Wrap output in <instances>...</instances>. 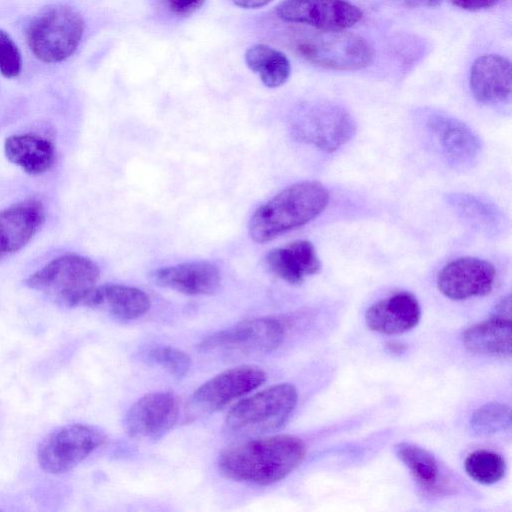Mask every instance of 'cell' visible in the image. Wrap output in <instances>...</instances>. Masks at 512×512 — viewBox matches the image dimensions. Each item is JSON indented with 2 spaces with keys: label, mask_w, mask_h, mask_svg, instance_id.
<instances>
[{
  "label": "cell",
  "mask_w": 512,
  "mask_h": 512,
  "mask_svg": "<svg viewBox=\"0 0 512 512\" xmlns=\"http://www.w3.org/2000/svg\"><path fill=\"white\" fill-rule=\"evenodd\" d=\"M389 346L391 351L401 352L404 349V346L402 347L399 343H391Z\"/></svg>",
  "instance_id": "obj_35"
},
{
  "label": "cell",
  "mask_w": 512,
  "mask_h": 512,
  "mask_svg": "<svg viewBox=\"0 0 512 512\" xmlns=\"http://www.w3.org/2000/svg\"><path fill=\"white\" fill-rule=\"evenodd\" d=\"M179 402L169 391L144 395L129 409L125 426L127 433L137 440H158L176 424Z\"/></svg>",
  "instance_id": "obj_12"
},
{
  "label": "cell",
  "mask_w": 512,
  "mask_h": 512,
  "mask_svg": "<svg viewBox=\"0 0 512 512\" xmlns=\"http://www.w3.org/2000/svg\"><path fill=\"white\" fill-rule=\"evenodd\" d=\"M151 277L156 285L186 295H210L220 286L218 268L204 260L161 267Z\"/></svg>",
  "instance_id": "obj_17"
},
{
  "label": "cell",
  "mask_w": 512,
  "mask_h": 512,
  "mask_svg": "<svg viewBox=\"0 0 512 512\" xmlns=\"http://www.w3.org/2000/svg\"><path fill=\"white\" fill-rule=\"evenodd\" d=\"M266 380V373L258 366L243 365L217 374L192 396L195 409L204 413L221 410L233 400L255 390Z\"/></svg>",
  "instance_id": "obj_11"
},
{
  "label": "cell",
  "mask_w": 512,
  "mask_h": 512,
  "mask_svg": "<svg viewBox=\"0 0 512 512\" xmlns=\"http://www.w3.org/2000/svg\"><path fill=\"white\" fill-rule=\"evenodd\" d=\"M494 316L511 319V299L510 295L504 297L495 307Z\"/></svg>",
  "instance_id": "obj_32"
},
{
  "label": "cell",
  "mask_w": 512,
  "mask_h": 512,
  "mask_svg": "<svg viewBox=\"0 0 512 512\" xmlns=\"http://www.w3.org/2000/svg\"><path fill=\"white\" fill-rule=\"evenodd\" d=\"M142 358L146 363L157 365L177 378L186 376L192 366V359L187 353L171 346L150 348L143 353Z\"/></svg>",
  "instance_id": "obj_28"
},
{
  "label": "cell",
  "mask_w": 512,
  "mask_h": 512,
  "mask_svg": "<svg viewBox=\"0 0 512 512\" xmlns=\"http://www.w3.org/2000/svg\"><path fill=\"white\" fill-rule=\"evenodd\" d=\"M409 7L431 8L438 6L442 0H397Z\"/></svg>",
  "instance_id": "obj_33"
},
{
  "label": "cell",
  "mask_w": 512,
  "mask_h": 512,
  "mask_svg": "<svg viewBox=\"0 0 512 512\" xmlns=\"http://www.w3.org/2000/svg\"><path fill=\"white\" fill-rule=\"evenodd\" d=\"M329 192L318 181L295 183L259 206L249 222V233L265 243L318 217L329 203Z\"/></svg>",
  "instance_id": "obj_2"
},
{
  "label": "cell",
  "mask_w": 512,
  "mask_h": 512,
  "mask_svg": "<svg viewBox=\"0 0 512 512\" xmlns=\"http://www.w3.org/2000/svg\"><path fill=\"white\" fill-rule=\"evenodd\" d=\"M104 442L105 435L94 426L65 425L49 433L40 442L38 463L47 473H64L80 464Z\"/></svg>",
  "instance_id": "obj_9"
},
{
  "label": "cell",
  "mask_w": 512,
  "mask_h": 512,
  "mask_svg": "<svg viewBox=\"0 0 512 512\" xmlns=\"http://www.w3.org/2000/svg\"><path fill=\"white\" fill-rule=\"evenodd\" d=\"M22 67L20 51L4 30L0 29V72L7 78L19 75Z\"/></svg>",
  "instance_id": "obj_29"
},
{
  "label": "cell",
  "mask_w": 512,
  "mask_h": 512,
  "mask_svg": "<svg viewBox=\"0 0 512 512\" xmlns=\"http://www.w3.org/2000/svg\"><path fill=\"white\" fill-rule=\"evenodd\" d=\"M45 219L42 203L29 199L0 211V258L22 249Z\"/></svg>",
  "instance_id": "obj_16"
},
{
  "label": "cell",
  "mask_w": 512,
  "mask_h": 512,
  "mask_svg": "<svg viewBox=\"0 0 512 512\" xmlns=\"http://www.w3.org/2000/svg\"><path fill=\"white\" fill-rule=\"evenodd\" d=\"M277 15L286 22L317 30H346L363 16L359 7L347 0H284Z\"/></svg>",
  "instance_id": "obj_10"
},
{
  "label": "cell",
  "mask_w": 512,
  "mask_h": 512,
  "mask_svg": "<svg viewBox=\"0 0 512 512\" xmlns=\"http://www.w3.org/2000/svg\"><path fill=\"white\" fill-rule=\"evenodd\" d=\"M301 141L326 153H333L349 142L357 131L352 115L342 106L318 101L303 106L292 123Z\"/></svg>",
  "instance_id": "obj_8"
},
{
  "label": "cell",
  "mask_w": 512,
  "mask_h": 512,
  "mask_svg": "<svg viewBox=\"0 0 512 512\" xmlns=\"http://www.w3.org/2000/svg\"><path fill=\"white\" fill-rule=\"evenodd\" d=\"M265 263L275 276L292 285H300L321 270L315 247L308 240H297L270 250Z\"/></svg>",
  "instance_id": "obj_19"
},
{
  "label": "cell",
  "mask_w": 512,
  "mask_h": 512,
  "mask_svg": "<svg viewBox=\"0 0 512 512\" xmlns=\"http://www.w3.org/2000/svg\"><path fill=\"white\" fill-rule=\"evenodd\" d=\"M421 317L418 299L410 292H398L371 305L365 314L367 326L382 334H401L414 328Z\"/></svg>",
  "instance_id": "obj_18"
},
{
  "label": "cell",
  "mask_w": 512,
  "mask_h": 512,
  "mask_svg": "<svg viewBox=\"0 0 512 512\" xmlns=\"http://www.w3.org/2000/svg\"><path fill=\"white\" fill-rule=\"evenodd\" d=\"M455 6L469 11H478L495 6L499 0H450Z\"/></svg>",
  "instance_id": "obj_31"
},
{
  "label": "cell",
  "mask_w": 512,
  "mask_h": 512,
  "mask_svg": "<svg viewBox=\"0 0 512 512\" xmlns=\"http://www.w3.org/2000/svg\"><path fill=\"white\" fill-rule=\"evenodd\" d=\"M291 41L300 57L325 69L359 70L374 58V51L364 38L345 30H302Z\"/></svg>",
  "instance_id": "obj_4"
},
{
  "label": "cell",
  "mask_w": 512,
  "mask_h": 512,
  "mask_svg": "<svg viewBox=\"0 0 512 512\" xmlns=\"http://www.w3.org/2000/svg\"><path fill=\"white\" fill-rule=\"evenodd\" d=\"M171 12L180 16H187L198 10L205 0H165Z\"/></svg>",
  "instance_id": "obj_30"
},
{
  "label": "cell",
  "mask_w": 512,
  "mask_h": 512,
  "mask_svg": "<svg viewBox=\"0 0 512 512\" xmlns=\"http://www.w3.org/2000/svg\"><path fill=\"white\" fill-rule=\"evenodd\" d=\"M464 467L473 480L485 485L500 481L506 472V464L502 456L487 450H477L469 454Z\"/></svg>",
  "instance_id": "obj_26"
},
{
  "label": "cell",
  "mask_w": 512,
  "mask_h": 512,
  "mask_svg": "<svg viewBox=\"0 0 512 512\" xmlns=\"http://www.w3.org/2000/svg\"><path fill=\"white\" fill-rule=\"evenodd\" d=\"M83 32L81 15L67 5L55 4L42 9L30 20L26 38L38 59L56 63L73 54Z\"/></svg>",
  "instance_id": "obj_6"
},
{
  "label": "cell",
  "mask_w": 512,
  "mask_h": 512,
  "mask_svg": "<svg viewBox=\"0 0 512 512\" xmlns=\"http://www.w3.org/2000/svg\"><path fill=\"white\" fill-rule=\"evenodd\" d=\"M298 401L296 388L281 383L238 402L227 414L225 424L232 433L258 436L283 427Z\"/></svg>",
  "instance_id": "obj_5"
},
{
  "label": "cell",
  "mask_w": 512,
  "mask_h": 512,
  "mask_svg": "<svg viewBox=\"0 0 512 512\" xmlns=\"http://www.w3.org/2000/svg\"><path fill=\"white\" fill-rule=\"evenodd\" d=\"M425 128L446 160L455 166H470L481 152L479 137L462 121L432 111L426 115Z\"/></svg>",
  "instance_id": "obj_14"
},
{
  "label": "cell",
  "mask_w": 512,
  "mask_h": 512,
  "mask_svg": "<svg viewBox=\"0 0 512 512\" xmlns=\"http://www.w3.org/2000/svg\"><path fill=\"white\" fill-rule=\"evenodd\" d=\"M245 61L259 75L263 84L270 88L283 85L291 73L286 55L265 44L250 47L245 53Z\"/></svg>",
  "instance_id": "obj_23"
},
{
  "label": "cell",
  "mask_w": 512,
  "mask_h": 512,
  "mask_svg": "<svg viewBox=\"0 0 512 512\" xmlns=\"http://www.w3.org/2000/svg\"><path fill=\"white\" fill-rule=\"evenodd\" d=\"M469 85L474 98L486 105L504 103L511 96V63L501 55L478 57L470 70Z\"/></svg>",
  "instance_id": "obj_15"
},
{
  "label": "cell",
  "mask_w": 512,
  "mask_h": 512,
  "mask_svg": "<svg viewBox=\"0 0 512 512\" xmlns=\"http://www.w3.org/2000/svg\"><path fill=\"white\" fill-rule=\"evenodd\" d=\"M4 152L11 163L30 175L45 173L55 159L52 142L33 134L9 136L4 142Z\"/></svg>",
  "instance_id": "obj_21"
},
{
  "label": "cell",
  "mask_w": 512,
  "mask_h": 512,
  "mask_svg": "<svg viewBox=\"0 0 512 512\" xmlns=\"http://www.w3.org/2000/svg\"><path fill=\"white\" fill-rule=\"evenodd\" d=\"M84 306L105 310L121 320H133L150 309L151 301L149 296L139 288L122 284H105L93 289Z\"/></svg>",
  "instance_id": "obj_20"
},
{
  "label": "cell",
  "mask_w": 512,
  "mask_h": 512,
  "mask_svg": "<svg viewBox=\"0 0 512 512\" xmlns=\"http://www.w3.org/2000/svg\"><path fill=\"white\" fill-rule=\"evenodd\" d=\"M470 425L478 435H490L505 430L511 425L510 408L502 403H487L473 413Z\"/></svg>",
  "instance_id": "obj_27"
},
{
  "label": "cell",
  "mask_w": 512,
  "mask_h": 512,
  "mask_svg": "<svg viewBox=\"0 0 512 512\" xmlns=\"http://www.w3.org/2000/svg\"><path fill=\"white\" fill-rule=\"evenodd\" d=\"M285 323L277 317H256L205 337L198 349L228 357H245L271 352L283 341Z\"/></svg>",
  "instance_id": "obj_7"
},
{
  "label": "cell",
  "mask_w": 512,
  "mask_h": 512,
  "mask_svg": "<svg viewBox=\"0 0 512 512\" xmlns=\"http://www.w3.org/2000/svg\"><path fill=\"white\" fill-rule=\"evenodd\" d=\"M305 455L301 439L275 435L234 443L222 450L217 464L228 479L266 486L288 476Z\"/></svg>",
  "instance_id": "obj_1"
},
{
  "label": "cell",
  "mask_w": 512,
  "mask_h": 512,
  "mask_svg": "<svg viewBox=\"0 0 512 512\" xmlns=\"http://www.w3.org/2000/svg\"><path fill=\"white\" fill-rule=\"evenodd\" d=\"M394 452L419 484L432 488L437 483L439 468L435 457L430 452L407 442L396 444Z\"/></svg>",
  "instance_id": "obj_24"
},
{
  "label": "cell",
  "mask_w": 512,
  "mask_h": 512,
  "mask_svg": "<svg viewBox=\"0 0 512 512\" xmlns=\"http://www.w3.org/2000/svg\"><path fill=\"white\" fill-rule=\"evenodd\" d=\"M449 202L461 217L477 228L491 232L501 225L502 216L496 207L476 196L454 194L449 197Z\"/></svg>",
  "instance_id": "obj_25"
},
{
  "label": "cell",
  "mask_w": 512,
  "mask_h": 512,
  "mask_svg": "<svg viewBox=\"0 0 512 512\" xmlns=\"http://www.w3.org/2000/svg\"><path fill=\"white\" fill-rule=\"evenodd\" d=\"M495 279V267L489 261L477 257H460L440 270L437 287L452 300H465L490 293Z\"/></svg>",
  "instance_id": "obj_13"
},
{
  "label": "cell",
  "mask_w": 512,
  "mask_h": 512,
  "mask_svg": "<svg viewBox=\"0 0 512 512\" xmlns=\"http://www.w3.org/2000/svg\"><path fill=\"white\" fill-rule=\"evenodd\" d=\"M237 6L242 8H260L272 0H232Z\"/></svg>",
  "instance_id": "obj_34"
},
{
  "label": "cell",
  "mask_w": 512,
  "mask_h": 512,
  "mask_svg": "<svg viewBox=\"0 0 512 512\" xmlns=\"http://www.w3.org/2000/svg\"><path fill=\"white\" fill-rule=\"evenodd\" d=\"M98 265L91 259L67 254L57 257L31 274L25 284L54 303L65 307L84 306L97 286Z\"/></svg>",
  "instance_id": "obj_3"
},
{
  "label": "cell",
  "mask_w": 512,
  "mask_h": 512,
  "mask_svg": "<svg viewBox=\"0 0 512 512\" xmlns=\"http://www.w3.org/2000/svg\"><path fill=\"white\" fill-rule=\"evenodd\" d=\"M464 346L471 352L509 358L511 356V319L492 316L466 329Z\"/></svg>",
  "instance_id": "obj_22"
}]
</instances>
